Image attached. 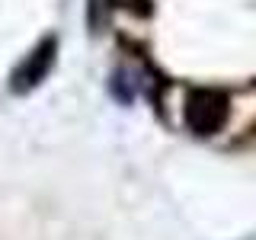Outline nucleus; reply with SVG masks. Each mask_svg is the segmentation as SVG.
I'll list each match as a JSON object with an SVG mask.
<instances>
[{"label": "nucleus", "mask_w": 256, "mask_h": 240, "mask_svg": "<svg viewBox=\"0 0 256 240\" xmlns=\"http://www.w3.org/2000/svg\"><path fill=\"white\" fill-rule=\"evenodd\" d=\"M189 125L196 128L198 134H212L218 132L221 122H224V112H228V106H224V96L214 93V90H198L196 96L189 100Z\"/></svg>", "instance_id": "1"}, {"label": "nucleus", "mask_w": 256, "mask_h": 240, "mask_svg": "<svg viewBox=\"0 0 256 240\" xmlns=\"http://www.w3.org/2000/svg\"><path fill=\"white\" fill-rule=\"evenodd\" d=\"M52 61H54V38H45V42L29 54V61L22 64L20 70H16V77H13V90H16V93L32 90V86H36L38 80L48 74Z\"/></svg>", "instance_id": "2"}]
</instances>
